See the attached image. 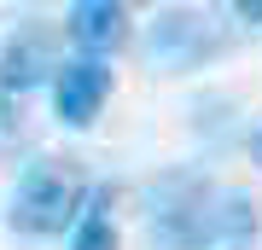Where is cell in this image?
Masks as SVG:
<instances>
[{"label":"cell","instance_id":"277c9868","mask_svg":"<svg viewBox=\"0 0 262 250\" xmlns=\"http://www.w3.org/2000/svg\"><path fill=\"white\" fill-rule=\"evenodd\" d=\"M64 35L76 41L82 58H111L117 47H128V6H117V0H76L64 12Z\"/></svg>","mask_w":262,"mask_h":250},{"label":"cell","instance_id":"52a82bcc","mask_svg":"<svg viewBox=\"0 0 262 250\" xmlns=\"http://www.w3.org/2000/svg\"><path fill=\"white\" fill-rule=\"evenodd\" d=\"M233 18H239V24H262V0H239Z\"/></svg>","mask_w":262,"mask_h":250},{"label":"cell","instance_id":"6da1fadb","mask_svg":"<svg viewBox=\"0 0 262 250\" xmlns=\"http://www.w3.org/2000/svg\"><path fill=\"white\" fill-rule=\"evenodd\" d=\"M151 239L163 250H210L256 239V210L233 192H215L198 175H169L151 198Z\"/></svg>","mask_w":262,"mask_h":250},{"label":"cell","instance_id":"ba28073f","mask_svg":"<svg viewBox=\"0 0 262 250\" xmlns=\"http://www.w3.org/2000/svg\"><path fill=\"white\" fill-rule=\"evenodd\" d=\"M251 157L262 163V117H256V128H251Z\"/></svg>","mask_w":262,"mask_h":250},{"label":"cell","instance_id":"3957f363","mask_svg":"<svg viewBox=\"0 0 262 250\" xmlns=\"http://www.w3.org/2000/svg\"><path fill=\"white\" fill-rule=\"evenodd\" d=\"M111 64L105 58H64V64L53 70V111L64 128H94V117H99V105L111 99Z\"/></svg>","mask_w":262,"mask_h":250},{"label":"cell","instance_id":"7a4b0ae2","mask_svg":"<svg viewBox=\"0 0 262 250\" xmlns=\"http://www.w3.org/2000/svg\"><path fill=\"white\" fill-rule=\"evenodd\" d=\"M88 198H94V186H88V175L76 163H58V157H35L24 169L18 192H12V210L6 221L29 233V239H53V233H76V221H82Z\"/></svg>","mask_w":262,"mask_h":250},{"label":"cell","instance_id":"8992f818","mask_svg":"<svg viewBox=\"0 0 262 250\" xmlns=\"http://www.w3.org/2000/svg\"><path fill=\"white\" fill-rule=\"evenodd\" d=\"M117 192L111 186H94V198H88L82 221L70 233V250H122V233H117Z\"/></svg>","mask_w":262,"mask_h":250},{"label":"cell","instance_id":"5b68a950","mask_svg":"<svg viewBox=\"0 0 262 250\" xmlns=\"http://www.w3.org/2000/svg\"><path fill=\"white\" fill-rule=\"evenodd\" d=\"M64 58H53V47L41 29H18V35L6 41V53H0V87L6 93H29L47 70H58Z\"/></svg>","mask_w":262,"mask_h":250}]
</instances>
